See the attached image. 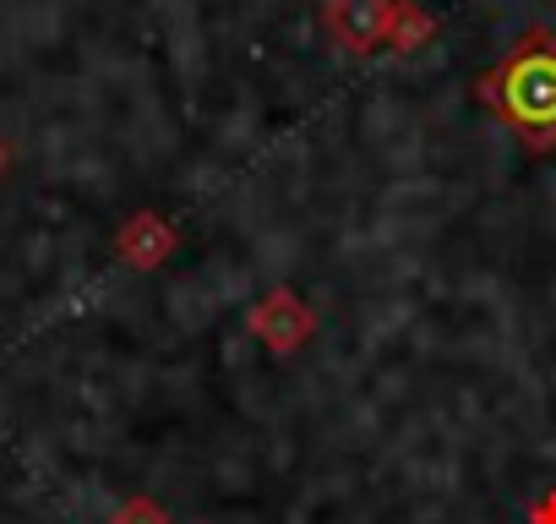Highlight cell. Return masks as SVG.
I'll return each instance as SVG.
<instances>
[{
    "label": "cell",
    "mask_w": 556,
    "mask_h": 524,
    "mask_svg": "<svg viewBox=\"0 0 556 524\" xmlns=\"http://www.w3.org/2000/svg\"><path fill=\"white\" fill-rule=\"evenodd\" d=\"M485 99H496V110L529 137H556V39H523L485 83Z\"/></svg>",
    "instance_id": "6da1fadb"
},
{
    "label": "cell",
    "mask_w": 556,
    "mask_h": 524,
    "mask_svg": "<svg viewBox=\"0 0 556 524\" xmlns=\"http://www.w3.org/2000/svg\"><path fill=\"white\" fill-rule=\"evenodd\" d=\"M328 23L333 34L344 39V50H371L382 39V23H388V0H333L328 7Z\"/></svg>",
    "instance_id": "7a4b0ae2"
}]
</instances>
